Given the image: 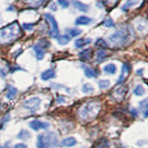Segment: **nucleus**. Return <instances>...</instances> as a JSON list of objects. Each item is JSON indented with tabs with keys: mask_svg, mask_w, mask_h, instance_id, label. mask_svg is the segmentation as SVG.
<instances>
[{
	"mask_svg": "<svg viewBox=\"0 0 148 148\" xmlns=\"http://www.w3.org/2000/svg\"><path fill=\"white\" fill-rule=\"evenodd\" d=\"M18 139H21V140H23V141H25V140H28L30 137H31V134L30 132L26 131V130H21V131L18 132V136H17Z\"/></svg>",
	"mask_w": 148,
	"mask_h": 148,
	"instance_id": "21",
	"label": "nucleus"
},
{
	"mask_svg": "<svg viewBox=\"0 0 148 148\" xmlns=\"http://www.w3.org/2000/svg\"><path fill=\"white\" fill-rule=\"evenodd\" d=\"M131 65L129 63H124L123 66L121 68V72H120V75H119V78L117 82V84H121V83L126 80L127 77L129 76L130 72H131Z\"/></svg>",
	"mask_w": 148,
	"mask_h": 148,
	"instance_id": "7",
	"label": "nucleus"
},
{
	"mask_svg": "<svg viewBox=\"0 0 148 148\" xmlns=\"http://www.w3.org/2000/svg\"><path fill=\"white\" fill-rule=\"evenodd\" d=\"M17 92H18V90L16 89L15 87L8 86V92H7V98L8 99H13L14 97L16 96Z\"/></svg>",
	"mask_w": 148,
	"mask_h": 148,
	"instance_id": "18",
	"label": "nucleus"
},
{
	"mask_svg": "<svg viewBox=\"0 0 148 148\" xmlns=\"http://www.w3.org/2000/svg\"><path fill=\"white\" fill-rule=\"evenodd\" d=\"M21 34V27L17 21L12 22L0 29V45H8L17 40Z\"/></svg>",
	"mask_w": 148,
	"mask_h": 148,
	"instance_id": "2",
	"label": "nucleus"
},
{
	"mask_svg": "<svg viewBox=\"0 0 148 148\" xmlns=\"http://www.w3.org/2000/svg\"><path fill=\"white\" fill-rule=\"evenodd\" d=\"M132 37V28L128 25H124L119 30L115 32L108 37L109 43L115 47H121L126 45Z\"/></svg>",
	"mask_w": 148,
	"mask_h": 148,
	"instance_id": "1",
	"label": "nucleus"
},
{
	"mask_svg": "<svg viewBox=\"0 0 148 148\" xmlns=\"http://www.w3.org/2000/svg\"><path fill=\"white\" fill-rule=\"evenodd\" d=\"M34 50L35 52V56H36V58L38 60H42L44 58V56H45V50L43 47H41L39 45H35L34 46Z\"/></svg>",
	"mask_w": 148,
	"mask_h": 148,
	"instance_id": "14",
	"label": "nucleus"
},
{
	"mask_svg": "<svg viewBox=\"0 0 148 148\" xmlns=\"http://www.w3.org/2000/svg\"><path fill=\"white\" fill-rule=\"evenodd\" d=\"M98 86L100 89H106L110 86V82L108 80H102L98 82Z\"/></svg>",
	"mask_w": 148,
	"mask_h": 148,
	"instance_id": "30",
	"label": "nucleus"
},
{
	"mask_svg": "<svg viewBox=\"0 0 148 148\" xmlns=\"http://www.w3.org/2000/svg\"><path fill=\"white\" fill-rule=\"evenodd\" d=\"M80 58L82 59V60H87V59H89L91 58V56H92V49L90 48H88V49H85V50H83L82 51V52L80 53Z\"/></svg>",
	"mask_w": 148,
	"mask_h": 148,
	"instance_id": "19",
	"label": "nucleus"
},
{
	"mask_svg": "<svg viewBox=\"0 0 148 148\" xmlns=\"http://www.w3.org/2000/svg\"><path fill=\"white\" fill-rule=\"evenodd\" d=\"M133 94L137 96H142L145 94V90L142 85H137L133 90Z\"/></svg>",
	"mask_w": 148,
	"mask_h": 148,
	"instance_id": "25",
	"label": "nucleus"
},
{
	"mask_svg": "<svg viewBox=\"0 0 148 148\" xmlns=\"http://www.w3.org/2000/svg\"><path fill=\"white\" fill-rule=\"evenodd\" d=\"M58 3L60 7H62L63 8H67L69 7V0H58Z\"/></svg>",
	"mask_w": 148,
	"mask_h": 148,
	"instance_id": "32",
	"label": "nucleus"
},
{
	"mask_svg": "<svg viewBox=\"0 0 148 148\" xmlns=\"http://www.w3.org/2000/svg\"><path fill=\"white\" fill-rule=\"evenodd\" d=\"M55 76H56V73L54 69H47V71H44L41 74V79L43 81H48L50 79L55 78Z\"/></svg>",
	"mask_w": 148,
	"mask_h": 148,
	"instance_id": "13",
	"label": "nucleus"
},
{
	"mask_svg": "<svg viewBox=\"0 0 148 148\" xmlns=\"http://www.w3.org/2000/svg\"><path fill=\"white\" fill-rule=\"evenodd\" d=\"M125 92H126V90L125 88H119V90H114V95H115V98H120L122 99L124 97Z\"/></svg>",
	"mask_w": 148,
	"mask_h": 148,
	"instance_id": "23",
	"label": "nucleus"
},
{
	"mask_svg": "<svg viewBox=\"0 0 148 148\" xmlns=\"http://www.w3.org/2000/svg\"><path fill=\"white\" fill-rule=\"evenodd\" d=\"M29 126L31 129L34 130V131H39V130L47 129L49 127V123L40 121V120H32V121L30 122Z\"/></svg>",
	"mask_w": 148,
	"mask_h": 148,
	"instance_id": "8",
	"label": "nucleus"
},
{
	"mask_svg": "<svg viewBox=\"0 0 148 148\" xmlns=\"http://www.w3.org/2000/svg\"><path fill=\"white\" fill-rule=\"evenodd\" d=\"M117 0H105V2L106 3V4H112L113 2H116Z\"/></svg>",
	"mask_w": 148,
	"mask_h": 148,
	"instance_id": "38",
	"label": "nucleus"
},
{
	"mask_svg": "<svg viewBox=\"0 0 148 148\" xmlns=\"http://www.w3.org/2000/svg\"><path fill=\"white\" fill-rule=\"evenodd\" d=\"M13 148H27V146L25 143H17V145H15Z\"/></svg>",
	"mask_w": 148,
	"mask_h": 148,
	"instance_id": "34",
	"label": "nucleus"
},
{
	"mask_svg": "<svg viewBox=\"0 0 148 148\" xmlns=\"http://www.w3.org/2000/svg\"><path fill=\"white\" fill-rule=\"evenodd\" d=\"M83 69H84V73H85V76L88 78H95L97 77L98 75V71H95V69H92L90 67H87V66H82Z\"/></svg>",
	"mask_w": 148,
	"mask_h": 148,
	"instance_id": "12",
	"label": "nucleus"
},
{
	"mask_svg": "<svg viewBox=\"0 0 148 148\" xmlns=\"http://www.w3.org/2000/svg\"><path fill=\"white\" fill-rule=\"evenodd\" d=\"M57 136L53 132L41 133L37 137V148H51L57 145Z\"/></svg>",
	"mask_w": 148,
	"mask_h": 148,
	"instance_id": "4",
	"label": "nucleus"
},
{
	"mask_svg": "<svg viewBox=\"0 0 148 148\" xmlns=\"http://www.w3.org/2000/svg\"><path fill=\"white\" fill-rule=\"evenodd\" d=\"M92 42L91 39L89 38H87V39H84V38H80V39H77L75 41V46L77 48H82L83 47L84 45H88V44H90Z\"/></svg>",
	"mask_w": 148,
	"mask_h": 148,
	"instance_id": "15",
	"label": "nucleus"
},
{
	"mask_svg": "<svg viewBox=\"0 0 148 148\" xmlns=\"http://www.w3.org/2000/svg\"><path fill=\"white\" fill-rule=\"evenodd\" d=\"M106 52L104 49L99 50L98 52L96 53V59H97V61H98V62L103 61V60L106 58Z\"/></svg>",
	"mask_w": 148,
	"mask_h": 148,
	"instance_id": "26",
	"label": "nucleus"
},
{
	"mask_svg": "<svg viewBox=\"0 0 148 148\" xmlns=\"http://www.w3.org/2000/svg\"><path fill=\"white\" fill-rule=\"evenodd\" d=\"M68 32L71 37H76V36L80 35L82 34V30L77 29V28H72V29H69Z\"/></svg>",
	"mask_w": 148,
	"mask_h": 148,
	"instance_id": "28",
	"label": "nucleus"
},
{
	"mask_svg": "<svg viewBox=\"0 0 148 148\" xmlns=\"http://www.w3.org/2000/svg\"><path fill=\"white\" fill-rule=\"evenodd\" d=\"M62 98H63L62 96H59V97H58V99H57V102H58V103L61 104V103H64V102L66 101L65 99H62Z\"/></svg>",
	"mask_w": 148,
	"mask_h": 148,
	"instance_id": "36",
	"label": "nucleus"
},
{
	"mask_svg": "<svg viewBox=\"0 0 148 148\" xmlns=\"http://www.w3.org/2000/svg\"><path fill=\"white\" fill-rule=\"evenodd\" d=\"M73 5L75 6L76 8H78L79 10L82 12H87L89 10V6L84 3H82L81 1H78V0H73Z\"/></svg>",
	"mask_w": 148,
	"mask_h": 148,
	"instance_id": "11",
	"label": "nucleus"
},
{
	"mask_svg": "<svg viewBox=\"0 0 148 148\" xmlns=\"http://www.w3.org/2000/svg\"><path fill=\"white\" fill-rule=\"evenodd\" d=\"M45 18L47 20L49 23V34L50 36H52L53 38H58L59 36V30H58V22L56 21V18H54L53 15H51L49 13H45Z\"/></svg>",
	"mask_w": 148,
	"mask_h": 148,
	"instance_id": "5",
	"label": "nucleus"
},
{
	"mask_svg": "<svg viewBox=\"0 0 148 148\" xmlns=\"http://www.w3.org/2000/svg\"><path fill=\"white\" fill-rule=\"evenodd\" d=\"M104 25L106 27H108V28H111V27H114L115 25V23L113 21V20L111 18H106L105 21H104Z\"/></svg>",
	"mask_w": 148,
	"mask_h": 148,
	"instance_id": "31",
	"label": "nucleus"
},
{
	"mask_svg": "<svg viewBox=\"0 0 148 148\" xmlns=\"http://www.w3.org/2000/svg\"><path fill=\"white\" fill-rule=\"evenodd\" d=\"M28 5L32 8H38L42 6L45 2H46L47 0H26Z\"/></svg>",
	"mask_w": 148,
	"mask_h": 148,
	"instance_id": "16",
	"label": "nucleus"
},
{
	"mask_svg": "<svg viewBox=\"0 0 148 148\" xmlns=\"http://www.w3.org/2000/svg\"><path fill=\"white\" fill-rule=\"evenodd\" d=\"M138 3V0H126V4L123 5L121 9L123 11H126L128 9L131 8V7H133L135 6V5Z\"/></svg>",
	"mask_w": 148,
	"mask_h": 148,
	"instance_id": "22",
	"label": "nucleus"
},
{
	"mask_svg": "<svg viewBox=\"0 0 148 148\" xmlns=\"http://www.w3.org/2000/svg\"><path fill=\"white\" fill-rule=\"evenodd\" d=\"M82 90L83 92H84V94H89V92H92L95 91L94 87H92L90 83H85V84H83Z\"/></svg>",
	"mask_w": 148,
	"mask_h": 148,
	"instance_id": "27",
	"label": "nucleus"
},
{
	"mask_svg": "<svg viewBox=\"0 0 148 148\" xmlns=\"http://www.w3.org/2000/svg\"><path fill=\"white\" fill-rule=\"evenodd\" d=\"M147 106H148V100H147V99H143V101L140 102V108H142L143 113V116H145V118L147 117V113H148Z\"/></svg>",
	"mask_w": 148,
	"mask_h": 148,
	"instance_id": "24",
	"label": "nucleus"
},
{
	"mask_svg": "<svg viewBox=\"0 0 148 148\" xmlns=\"http://www.w3.org/2000/svg\"><path fill=\"white\" fill-rule=\"evenodd\" d=\"M103 71L108 74H115L116 71H117V67L114 64H108L104 67Z\"/></svg>",
	"mask_w": 148,
	"mask_h": 148,
	"instance_id": "17",
	"label": "nucleus"
},
{
	"mask_svg": "<svg viewBox=\"0 0 148 148\" xmlns=\"http://www.w3.org/2000/svg\"><path fill=\"white\" fill-rule=\"evenodd\" d=\"M95 46H97V47H101V48H106L108 45L104 39L99 38V39H97V41L95 42Z\"/></svg>",
	"mask_w": 148,
	"mask_h": 148,
	"instance_id": "29",
	"label": "nucleus"
},
{
	"mask_svg": "<svg viewBox=\"0 0 148 148\" xmlns=\"http://www.w3.org/2000/svg\"><path fill=\"white\" fill-rule=\"evenodd\" d=\"M34 26V23H23L22 24V27L24 28V30L26 31H32Z\"/></svg>",
	"mask_w": 148,
	"mask_h": 148,
	"instance_id": "33",
	"label": "nucleus"
},
{
	"mask_svg": "<svg viewBox=\"0 0 148 148\" xmlns=\"http://www.w3.org/2000/svg\"><path fill=\"white\" fill-rule=\"evenodd\" d=\"M92 21V18L86 16H80L76 18L75 24L76 25H89Z\"/></svg>",
	"mask_w": 148,
	"mask_h": 148,
	"instance_id": "9",
	"label": "nucleus"
},
{
	"mask_svg": "<svg viewBox=\"0 0 148 148\" xmlns=\"http://www.w3.org/2000/svg\"><path fill=\"white\" fill-rule=\"evenodd\" d=\"M95 148H108V143H99L98 145H96Z\"/></svg>",
	"mask_w": 148,
	"mask_h": 148,
	"instance_id": "35",
	"label": "nucleus"
},
{
	"mask_svg": "<svg viewBox=\"0 0 148 148\" xmlns=\"http://www.w3.org/2000/svg\"><path fill=\"white\" fill-rule=\"evenodd\" d=\"M40 103H41L40 98H38V97H32V98L28 99L23 103V108L30 110L32 113H34L38 109Z\"/></svg>",
	"mask_w": 148,
	"mask_h": 148,
	"instance_id": "6",
	"label": "nucleus"
},
{
	"mask_svg": "<svg viewBox=\"0 0 148 148\" xmlns=\"http://www.w3.org/2000/svg\"><path fill=\"white\" fill-rule=\"evenodd\" d=\"M77 143V141L75 138L73 137H68L65 138L61 141V145L64 147H71L73 145H75Z\"/></svg>",
	"mask_w": 148,
	"mask_h": 148,
	"instance_id": "10",
	"label": "nucleus"
},
{
	"mask_svg": "<svg viewBox=\"0 0 148 148\" xmlns=\"http://www.w3.org/2000/svg\"><path fill=\"white\" fill-rule=\"evenodd\" d=\"M101 104L98 101H90L82 106L79 109V115L82 119L90 120L95 119L99 114Z\"/></svg>",
	"mask_w": 148,
	"mask_h": 148,
	"instance_id": "3",
	"label": "nucleus"
},
{
	"mask_svg": "<svg viewBox=\"0 0 148 148\" xmlns=\"http://www.w3.org/2000/svg\"><path fill=\"white\" fill-rule=\"evenodd\" d=\"M69 41H71V37H69V35H68V34H63L61 36H58V44L61 45H67Z\"/></svg>",
	"mask_w": 148,
	"mask_h": 148,
	"instance_id": "20",
	"label": "nucleus"
},
{
	"mask_svg": "<svg viewBox=\"0 0 148 148\" xmlns=\"http://www.w3.org/2000/svg\"><path fill=\"white\" fill-rule=\"evenodd\" d=\"M131 112H132V114L134 116V117H137V116H138V112H137V110H136L135 108L132 109V110H131Z\"/></svg>",
	"mask_w": 148,
	"mask_h": 148,
	"instance_id": "37",
	"label": "nucleus"
}]
</instances>
